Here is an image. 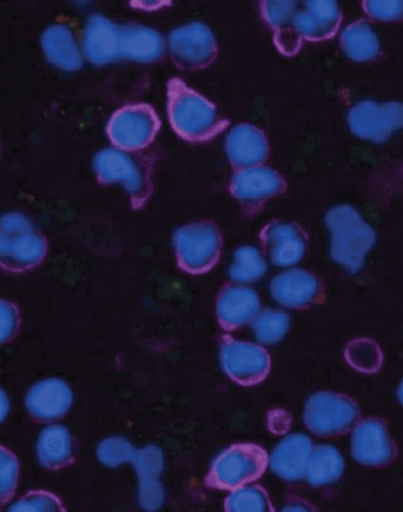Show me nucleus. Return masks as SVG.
<instances>
[{
  "instance_id": "obj_11",
  "label": "nucleus",
  "mask_w": 403,
  "mask_h": 512,
  "mask_svg": "<svg viewBox=\"0 0 403 512\" xmlns=\"http://www.w3.org/2000/svg\"><path fill=\"white\" fill-rule=\"evenodd\" d=\"M220 358L224 372L243 387L262 383L272 367L270 355L261 345L231 337L223 338Z\"/></svg>"
},
{
  "instance_id": "obj_10",
  "label": "nucleus",
  "mask_w": 403,
  "mask_h": 512,
  "mask_svg": "<svg viewBox=\"0 0 403 512\" xmlns=\"http://www.w3.org/2000/svg\"><path fill=\"white\" fill-rule=\"evenodd\" d=\"M230 194L239 202L244 212L254 215L264 204L279 197L287 189L280 174L267 166L236 170L231 176Z\"/></svg>"
},
{
  "instance_id": "obj_36",
  "label": "nucleus",
  "mask_w": 403,
  "mask_h": 512,
  "mask_svg": "<svg viewBox=\"0 0 403 512\" xmlns=\"http://www.w3.org/2000/svg\"><path fill=\"white\" fill-rule=\"evenodd\" d=\"M131 444L122 437H112L99 444L97 449L98 460L109 468L118 467L128 462Z\"/></svg>"
},
{
  "instance_id": "obj_27",
  "label": "nucleus",
  "mask_w": 403,
  "mask_h": 512,
  "mask_svg": "<svg viewBox=\"0 0 403 512\" xmlns=\"http://www.w3.org/2000/svg\"><path fill=\"white\" fill-rule=\"evenodd\" d=\"M341 50L354 62L367 63L380 55L381 44L378 33L366 21L354 22L341 32Z\"/></svg>"
},
{
  "instance_id": "obj_2",
  "label": "nucleus",
  "mask_w": 403,
  "mask_h": 512,
  "mask_svg": "<svg viewBox=\"0 0 403 512\" xmlns=\"http://www.w3.org/2000/svg\"><path fill=\"white\" fill-rule=\"evenodd\" d=\"M94 170L103 184L120 183L132 208L142 209L154 191V159L142 151L105 149L94 158Z\"/></svg>"
},
{
  "instance_id": "obj_40",
  "label": "nucleus",
  "mask_w": 403,
  "mask_h": 512,
  "mask_svg": "<svg viewBox=\"0 0 403 512\" xmlns=\"http://www.w3.org/2000/svg\"><path fill=\"white\" fill-rule=\"evenodd\" d=\"M398 398L401 404L403 405V381L400 384L399 390H398Z\"/></svg>"
},
{
  "instance_id": "obj_12",
  "label": "nucleus",
  "mask_w": 403,
  "mask_h": 512,
  "mask_svg": "<svg viewBox=\"0 0 403 512\" xmlns=\"http://www.w3.org/2000/svg\"><path fill=\"white\" fill-rule=\"evenodd\" d=\"M348 125L356 137L372 143H383L403 128V104L399 102L356 103L348 113Z\"/></svg>"
},
{
  "instance_id": "obj_18",
  "label": "nucleus",
  "mask_w": 403,
  "mask_h": 512,
  "mask_svg": "<svg viewBox=\"0 0 403 512\" xmlns=\"http://www.w3.org/2000/svg\"><path fill=\"white\" fill-rule=\"evenodd\" d=\"M270 294L282 307L307 309L319 301L321 283L312 272L292 269L273 278L270 283Z\"/></svg>"
},
{
  "instance_id": "obj_21",
  "label": "nucleus",
  "mask_w": 403,
  "mask_h": 512,
  "mask_svg": "<svg viewBox=\"0 0 403 512\" xmlns=\"http://www.w3.org/2000/svg\"><path fill=\"white\" fill-rule=\"evenodd\" d=\"M313 449V442L306 435L284 437L270 454V470L284 481L299 482L306 477Z\"/></svg>"
},
{
  "instance_id": "obj_29",
  "label": "nucleus",
  "mask_w": 403,
  "mask_h": 512,
  "mask_svg": "<svg viewBox=\"0 0 403 512\" xmlns=\"http://www.w3.org/2000/svg\"><path fill=\"white\" fill-rule=\"evenodd\" d=\"M268 265L261 252L254 246H242L235 252L234 263L229 276L234 282L249 284L259 281L266 275Z\"/></svg>"
},
{
  "instance_id": "obj_13",
  "label": "nucleus",
  "mask_w": 403,
  "mask_h": 512,
  "mask_svg": "<svg viewBox=\"0 0 403 512\" xmlns=\"http://www.w3.org/2000/svg\"><path fill=\"white\" fill-rule=\"evenodd\" d=\"M260 241L270 262L276 267L289 268L299 263L307 250V234L299 224L274 221L261 231Z\"/></svg>"
},
{
  "instance_id": "obj_38",
  "label": "nucleus",
  "mask_w": 403,
  "mask_h": 512,
  "mask_svg": "<svg viewBox=\"0 0 403 512\" xmlns=\"http://www.w3.org/2000/svg\"><path fill=\"white\" fill-rule=\"evenodd\" d=\"M174 0H130L132 8L140 11H158L167 8Z\"/></svg>"
},
{
  "instance_id": "obj_5",
  "label": "nucleus",
  "mask_w": 403,
  "mask_h": 512,
  "mask_svg": "<svg viewBox=\"0 0 403 512\" xmlns=\"http://www.w3.org/2000/svg\"><path fill=\"white\" fill-rule=\"evenodd\" d=\"M269 464L267 451L253 443L231 445L216 458L207 477L208 487L233 491L253 483Z\"/></svg>"
},
{
  "instance_id": "obj_31",
  "label": "nucleus",
  "mask_w": 403,
  "mask_h": 512,
  "mask_svg": "<svg viewBox=\"0 0 403 512\" xmlns=\"http://www.w3.org/2000/svg\"><path fill=\"white\" fill-rule=\"evenodd\" d=\"M224 508L231 512H266L273 510L266 490L257 487V485L249 484L231 491Z\"/></svg>"
},
{
  "instance_id": "obj_26",
  "label": "nucleus",
  "mask_w": 403,
  "mask_h": 512,
  "mask_svg": "<svg viewBox=\"0 0 403 512\" xmlns=\"http://www.w3.org/2000/svg\"><path fill=\"white\" fill-rule=\"evenodd\" d=\"M36 451L43 468L61 470L74 462L75 440L63 425H49L39 435Z\"/></svg>"
},
{
  "instance_id": "obj_23",
  "label": "nucleus",
  "mask_w": 403,
  "mask_h": 512,
  "mask_svg": "<svg viewBox=\"0 0 403 512\" xmlns=\"http://www.w3.org/2000/svg\"><path fill=\"white\" fill-rule=\"evenodd\" d=\"M128 463L135 465L140 477V501L142 507L156 510L163 502V488L160 475L163 470V455L160 449L148 447L143 450L132 448Z\"/></svg>"
},
{
  "instance_id": "obj_37",
  "label": "nucleus",
  "mask_w": 403,
  "mask_h": 512,
  "mask_svg": "<svg viewBox=\"0 0 403 512\" xmlns=\"http://www.w3.org/2000/svg\"><path fill=\"white\" fill-rule=\"evenodd\" d=\"M21 312L15 304L0 299V345L12 341L21 329Z\"/></svg>"
},
{
  "instance_id": "obj_17",
  "label": "nucleus",
  "mask_w": 403,
  "mask_h": 512,
  "mask_svg": "<svg viewBox=\"0 0 403 512\" xmlns=\"http://www.w3.org/2000/svg\"><path fill=\"white\" fill-rule=\"evenodd\" d=\"M83 55L97 66L115 63L122 57L121 26L102 15H94L84 26Z\"/></svg>"
},
{
  "instance_id": "obj_34",
  "label": "nucleus",
  "mask_w": 403,
  "mask_h": 512,
  "mask_svg": "<svg viewBox=\"0 0 403 512\" xmlns=\"http://www.w3.org/2000/svg\"><path fill=\"white\" fill-rule=\"evenodd\" d=\"M64 510L62 501L52 492L45 490H32L9 508V511L12 512H59Z\"/></svg>"
},
{
  "instance_id": "obj_33",
  "label": "nucleus",
  "mask_w": 403,
  "mask_h": 512,
  "mask_svg": "<svg viewBox=\"0 0 403 512\" xmlns=\"http://www.w3.org/2000/svg\"><path fill=\"white\" fill-rule=\"evenodd\" d=\"M18 480V458L12 451L0 445V508L16 495Z\"/></svg>"
},
{
  "instance_id": "obj_19",
  "label": "nucleus",
  "mask_w": 403,
  "mask_h": 512,
  "mask_svg": "<svg viewBox=\"0 0 403 512\" xmlns=\"http://www.w3.org/2000/svg\"><path fill=\"white\" fill-rule=\"evenodd\" d=\"M260 311L259 294L246 285H227L217 297V319L224 330L233 331L253 322Z\"/></svg>"
},
{
  "instance_id": "obj_4",
  "label": "nucleus",
  "mask_w": 403,
  "mask_h": 512,
  "mask_svg": "<svg viewBox=\"0 0 403 512\" xmlns=\"http://www.w3.org/2000/svg\"><path fill=\"white\" fill-rule=\"evenodd\" d=\"M45 255V238L28 217L19 212L0 217V269L23 274L41 264Z\"/></svg>"
},
{
  "instance_id": "obj_30",
  "label": "nucleus",
  "mask_w": 403,
  "mask_h": 512,
  "mask_svg": "<svg viewBox=\"0 0 403 512\" xmlns=\"http://www.w3.org/2000/svg\"><path fill=\"white\" fill-rule=\"evenodd\" d=\"M290 328V316L282 310L267 309L260 311L251 322V330L257 341L274 345L282 341Z\"/></svg>"
},
{
  "instance_id": "obj_14",
  "label": "nucleus",
  "mask_w": 403,
  "mask_h": 512,
  "mask_svg": "<svg viewBox=\"0 0 403 512\" xmlns=\"http://www.w3.org/2000/svg\"><path fill=\"white\" fill-rule=\"evenodd\" d=\"M342 12L338 0H299L295 30L301 39L323 42L338 33Z\"/></svg>"
},
{
  "instance_id": "obj_9",
  "label": "nucleus",
  "mask_w": 403,
  "mask_h": 512,
  "mask_svg": "<svg viewBox=\"0 0 403 512\" xmlns=\"http://www.w3.org/2000/svg\"><path fill=\"white\" fill-rule=\"evenodd\" d=\"M168 49L178 68L186 71L207 69L215 62L218 48L208 25L194 22L170 32Z\"/></svg>"
},
{
  "instance_id": "obj_1",
  "label": "nucleus",
  "mask_w": 403,
  "mask_h": 512,
  "mask_svg": "<svg viewBox=\"0 0 403 512\" xmlns=\"http://www.w3.org/2000/svg\"><path fill=\"white\" fill-rule=\"evenodd\" d=\"M168 117L176 134L190 143H206L229 126L216 105L201 93L189 88L180 78L170 79L167 86Z\"/></svg>"
},
{
  "instance_id": "obj_24",
  "label": "nucleus",
  "mask_w": 403,
  "mask_h": 512,
  "mask_svg": "<svg viewBox=\"0 0 403 512\" xmlns=\"http://www.w3.org/2000/svg\"><path fill=\"white\" fill-rule=\"evenodd\" d=\"M42 49L46 59L57 69L77 71L83 66V50L74 31L65 24L49 26L42 36Z\"/></svg>"
},
{
  "instance_id": "obj_8",
  "label": "nucleus",
  "mask_w": 403,
  "mask_h": 512,
  "mask_svg": "<svg viewBox=\"0 0 403 512\" xmlns=\"http://www.w3.org/2000/svg\"><path fill=\"white\" fill-rule=\"evenodd\" d=\"M359 416L358 404L352 398L321 391L309 397L303 420L314 435L333 437L352 429Z\"/></svg>"
},
{
  "instance_id": "obj_6",
  "label": "nucleus",
  "mask_w": 403,
  "mask_h": 512,
  "mask_svg": "<svg viewBox=\"0 0 403 512\" xmlns=\"http://www.w3.org/2000/svg\"><path fill=\"white\" fill-rule=\"evenodd\" d=\"M178 267L190 275L207 274L215 267L222 252V234L209 221L182 226L174 235Z\"/></svg>"
},
{
  "instance_id": "obj_16",
  "label": "nucleus",
  "mask_w": 403,
  "mask_h": 512,
  "mask_svg": "<svg viewBox=\"0 0 403 512\" xmlns=\"http://www.w3.org/2000/svg\"><path fill=\"white\" fill-rule=\"evenodd\" d=\"M74 394L68 383L58 378L38 382L25 397V408L32 420L52 423L62 420L68 414Z\"/></svg>"
},
{
  "instance_id": "obj_20",
  "label": "nucleus",
  "mask_w": 403,
  "mask_h": 512,
  "mask_svg": "<svg viewBox=\"0 0 403 512\" xmlns=\"http://www.w3.org/2000/svg\"><path fill=\"white\" fill-rule=\"evenodd\" d=\"M226 151L233 168L241 170L266 163L270 148L268 138L261 129L244 123L229 132Z\"/></svg>"
},
{
  "instance_id": "obj_7",
  "label": "nucleus",
  "mask_w": 403,
  "mask_h": 512,
  "mask_svg": "<svg viewBox=\"0 0 403 512\" xmlns=\"http://www.w3.org/2000/svg\"><path fill=\"white\" fill-rule=\"evenodd\" d=\"M161 130V119L149 104L123 106L111 116L107 126L110 142L118 149L142 151L153 144Z\"/></svg>"
},
{
  "instance_id": "obj_25",
  "label": "nucleus",
  "mask_w": 403,
  "mask_h": 512,
  "mask_svg": "<svg viewBox=\"0 0 403 512\" xmlns=\"http://www.w3.org/2000/svg\"><path fill=\"white\" fill-rule=\"evenodd\" d=\"M122 57L137 63H156L164 56L167 44L155 29L140 24L121 26Z\"/></svg>"
},
{
  "instance_id": "obj_32",
  "label": "nucleus",
  "mask_w": 403,
  "mask_h": 512,
  "mask_svg": "<svg viewBox=\"0 0 403 512\" xmlns=\"http://www.w3.org/2000/svg\"><path fill=\"white\" fill-rule=\"evenodd\" d=\"M347 362L355 370L374 374L379 371L382 365V352L378 344L371 339H355L347 345L345 352Z\"/></svg>"
},
{
  "instance_id": "obj_22",
  "label": "nucleus",
  "mask_w": 403,
  "mask_h": 512,
  "mask_svg": "<svg viewBox=\"0 0 403 512\" xmlns=\"http://www.w3.org/2000/svg\"><path fill=\"white\" fill-rule=\"evenodd\" d=\"M299 0H261L264 22L273 31L276 48L287 57L300 51L301 37L295 30V17Z\"/></svg>"
},
{
  "instance_id": "obj_28",
  "label": "nucleus",
  "mask_w": 403,
  "mask_h": 512,
  "mask_svg": "<svg viewBox=\"0 0 403 512\" xmlns=\"http://www.w3.org/2000/svg\"><path fill=\"white\" fill-rule=\"evenodd\" d=\"M345 471V460L332 445H317L310 456L307 481L314 488L338 482Z\"/></svg>"
},
{
  "instance_id": "obj_35",
  "label": "nucleus",
  "mask_w": 403,
  "mask_h": 512,
  "mask_svg": "<svg viewBox=\"0 0 403 512\" xmlns=\"http://www.w3.org/2000/svg\"><path fill=\"white\" fill-rule=\"evenodd\" d=\"M362 8L376 22L403 21V0H362Z\"/></svg>"
},
{
  "instance_id": "obj_15",
  "label": "nucleus",
  "mask_w": 403,
  "mask_h": 512,
  "mask_svg": "<svg viewBox=\"0 0 403 512\" xmlns=\"http://www.w3.org/2000/svg\"><path fill=\"white\" fill-rule=\"evenodd\" d=\"M396 448L385 422L367 418L358 424L352 436V456L367 467H383L393 461Z\"/></svg>"
},
{
  "instance_id": "obj_39",
  "label": "nucleus",
  "mask_w": 403,
  "mask_h": 512,
  "mask_svg": "<svg viewBox=\"0 0 403 512\" xmlns=\"http://www.w3.org/2000/svg\"><path fill=\"white\" fill-rule=\"evenodd\" d=\"M10 412V401L6 392L0 388V424H2Z\"/></svg>"
},
{
  "instance_id": "obj_3",
  "label": "nucleus",
  "mask_w": 403,
  "mask_h": 512,
  "mask_svg": "<svg viewBox=\"0 0 403 512\" xmlns=\"http://www.w3.org/2000/svg\"><path fill=\"white\" fill-rule=\"evenodd\" d=\"M325 222L332 235L330 256L350 274H358L376 243L374 229L358 210L346 204L330 209Z\"/></svg>"
},
{
  "instance_id": "obj_41",
  "label": "nucleus",
  "mask_w": 403,
  "mask_h": 512,
  "mask_svg": "<svg viewBox=\"0 0 403 512\" xmlns=\"http://www.w3.org/2000/svg\"><path fill=\"white\" fill-rule=\"evenodd\" d=\"M72 2L83 5L89 3L90 0H72Z\"/></svg>"
}]
</instances>
